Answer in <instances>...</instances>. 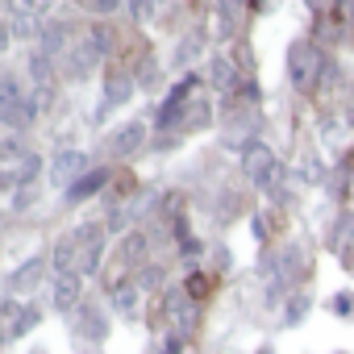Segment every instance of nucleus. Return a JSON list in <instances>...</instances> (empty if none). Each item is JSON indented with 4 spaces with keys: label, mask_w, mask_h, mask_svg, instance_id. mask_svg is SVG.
<instances>
[{
    "label": "nucleus",
    "mask_w": 354,
    "mask_h": 354,
    "mask_svg": "<svg viewBox=\"0 0 354 354\" xmlns=\"http://www.w3.org/2000/svg\"><path fill=\"white\" fill-rule=\"evenodd\" d=\"M104 184H109V171H104V167H100V171H88V175H84V180H80V184H75V188L67 192V201H84V196H92V192H100Z\"/></svg>",
    "instance_id": "obj_14"
},
{
    "label": "nucleus",
    "mask_w": 354,
    "mask_h": 354,
    "mask_svg": "<svg viewBox=\"0 0 354 354\" xmlns=\"http://www.w3.org/2000/svg\"><path fill=\"white\" fill-rule=\"evenodd\" d=\"M42 267H46V259L42 254H34V259H26L13 275H9V292H30V288H38V279H42Z\"/></svg>",
    "instance_id": "obj_11"
},
{
    "label": "nucleus",
    "mask_w": 354,
    "mask_h": 354,
    "mask_svg": "<svg viewBox=\"0 0 354 354\" xmlns=\"http://www.w3.org/2000/svg\"><path fill=\"white\" fill-rule=\"evenodd\" d=\"M9 100H30V96L21 92V84H17V75H5V80H0V104H9Z\"/></svg>",
    "instance_id": "obj_21"
},
{
    "label": "nucleus",
    "mask_w": 354,
    "mask_h": 354,
    "mask_svg": "<svg viewBox=\"0 0 354 354\" xmlns=\"http://www.w3.org/2000/svg\"><path fill=\"white\" fill-rule=\"evenodd\" d=\"M13 5H17V13L42 17V13H50V5H55V0H13Z\"/></svg>",
    "instance_id": "obj_23"
},
{
    "label": "nucleus",
    "mask_w": 354,
    "mask_h": 354,
    "mask_svg": "<svg viewBox=\"0 0 354 354\" xmlns=\"http://www.w3.org/2000/svg\"><path fill=\"white\" fill-rule=\"evenodd\" d=\"M80 333L92 337V342H100V337L109 333V321H104V313H100L96 304H84V308H80Z\"/></svg>",
    "instance_id": "obj_13"
},
{
    "label": "nucleus",
    "mask_w": 354,
    "mask_h": 354,
    "mask_svg": "<svg viewBox=\"0 0 354 354\" xmlns=\"http://www.w3.org/2000/svg\"><path fill=\"white\" fill-rule=\"evenodd\" d=\"M158 279H162V271H154V267H150V271H142V288H154Z\"/></svg>",
    "instance_id": "obj_32"
},
{
    "label": "nucleus",
    "mask_w": 354,
    "mask_h": 354,
    "mask_svg": "<svg viewBox=\"0 0 354 354\" xmlns=\"http://www.w3.org/2000/svg\"><path fill=\"white\" fill-rule=\"evenodd\" d=\"M80 288H84V275L80 271H67V275H55V308L67 313L80 304Z\"/></svg>",
    "instance_id": "obj_9"
},
{
    "label": "nucleus",
    "mask_w": 354,
    "mask_h": 354,
    "mask_svg": "<svg viewBox=\"0 0 354 354\" xmlns=\"http://www.w3.org/2000/svg\"><path fill=\"white\" fill-rule=\"evenodd\" d=\"M96 63H100V55H96L88 42H80V46H71V55H67V75H71V80H88Z\"/></svg>",
    "instance_id": "obj_12"
},
{
    "label": "nucleus",
    "mask_w": 354,
    "mask_h": 354,
    "mask_svg": "<svg viewBox=\"0 0 354 354\" xmlns=\"http://www.w3.org/2000/svg\"><path fill=\"white\" fill-rule=\"evenodd\" d=\"M201 46H205V34H201V30H196V34H188V42L180 46V55H175V63H180V67H188V63H192V59L201 55Z\"/></svg>",
    "instance_id": "obj_20"
},
{
    "label": "nucleus",
    "mask_w": 354,
    "mask_h": 354,
    "mask_svg": "<svg viewBox=\"0 0 354 354\" xmlns=\"http://www.w3.org/2000/svg\"><path fill=\"white\" fill-rule=\"evenodd\" d=\"M50 175H55V184H59L63 192H71V188L84 180V175H88V154H84V150H59Z\"/></svg>",
    "instance_id": "obj_4"
},
{
    "label": "nucleus",
    "mask_w": 354,
    "mask_h": 354,
    "mask_svg": "<svg viewBox=\"0 0 354 354\" xmlns=\"http://www.w3.org/2000/svg\"><path fill=\"white\" fill-rule=\"evenodd\" d=\"M142 254H146V238H142V234H138V238L129 234V238H125V259H129V263H138Z\"/></svg>",
    "instance_id": "obj_26"
},
{
    "label": "nucleus",
    "mask_w": 354,
    "mask_h": 354,
    "mask_svg": "<svg viewBox=\"0 0 354 354\" xmlns=\"http://www.w3.org/2000/svg\"><path fill=\"white\" fill-rule=\"evenodd\" d=\"M80 5H84V9H92V13H100V17H109V13L121 5V0H80Z\"/></svg>",
    "instance_id": "obj_28"
},
{
    "label": "nucleus",
    "mask_w": 354,
    "mask_h": 354,
    "mask_svg": "<svg viewBox=\"0 0 354 354\" xmlns=\"http://www.w3.org/2000/svg\"><path fill=\"white\" fill-rule=\"evenodd\" d=\"M167 317H171L175 333L188 337V333L196 329V300H192L188 292H167Z\"/></svg>",
    "instance_id": "obj_5"
},
{
    "label": "nucleus",
    "mask_w": 354,
    "mask_h": 354,
    "mask_svg": "<svg viewBox=\"0 0 354 354\" xmlns=\"http://www.w3.org/2000/svg\"><path fill=\"white\" fill-rule=\"evenodd\" d=\"M67 34H71L67 21H50V26L42 30V38H38V55H46V59L55 63V59L67 50Z\"/></svg>",
    "instance_id": "obj_10"
},
{
    "label": "nucleus",
    "mask_w": 354,
    "mask_h": 354,
    "mask_svg": "<svg viewBox=\"0 0 354 354\" xmlns=\"http://www.w3.org/2000/svg\"><path fill=\"white\" fill-rule=\"evenodd\" d=\"M113 308L121 317H133L138 313V283H117L113 288Z\"/></svg>",
    "instance_id": "obj_16"
},
{
    "label": "nucleus",
    "mask_w": 354,
    "mask_h": 354,
    "mask_svg": "<svg viewBox=\"0 0 354 354\" xmlns=\"http://www.w3.org/2000/svg\"><path fill=\"white\" fill-rule=\"evenodd\" d=\"M217 9H221V30H225V38H230V30H234V13H238V0H217Z\"/></svg>",
    "instance_id": "obj_24"
},
{
    "label": "nucleus",
    "mask_w": 354,
    "mask_h": 354,
    "mask_svg": "<svg viewBox=\"0 0 354 354\" xmlns=\"http://www.w3.org/2000/svg\"><path fill=\"white\" fill-rule=\"evenodd\" d=\"M133 96V75H121V71H109L104 75V104L96 109V117H104L109 109H117V104H125Z\"/></svg>",
    "instance_id": "obj_7"
},
{
    "label": "nucleus",
    "mask_w": 354,
    "mask_h": 354,
    "mask_svg": "<svg viewBox=\"0 0 354 354\" xmlns=\"http://www.w3.org/2000/svg\"><path fill=\"white\" fill-rule=\"evenodd\" d=\"M209 75H213V84H217L221 92H234V88H238V67H234L230 59H213V71H209Z\"/></svg>",
    "instance_id": "obj_18"
},
{
    "label": "nucleus",
    "mask_w": 354,
    "mask_h": 354,
    "mask_svg": "<svg viewBox=\"0 0 354 354\" xmlns=\"http://www.w3.org/2000/svg\"><path fill=\"white\" fill-rule=\"evenodd\" d=\"M304 313H308V300H304V296H292V304H288V317H283V321H288V325H296Z\"/></svg>",
    "instance_id": "obj_27"
},
{
    "label": "nucleus",
    "mask_w": 354,
    "mask_h": 354,
    "mask_svg": "<svg viewBox=\"0 0 354 354\" xmlns=\"http://www.w3.org/2000/svg\"><path fill=\"white\" fill-rule=\"evenodd\" d=\"M129 13H133V21H146L154 9H150V0H129Z\"/></svg>",
    "instance_id": "obj_30"
},
{
    "label": "nucleus",
    "mask_w": 354,
    "mask_h": 354,
    "mask_svg": "<svg viewBox=\"0 0 354 354\" xmlns=\"http://www.w3.org/2000/svg\"><path fill=\"white\" fill-rule=\"evenodd\" d=\"M321 75H325V55H321V46H317V42H296V46L288 50V80H292V88L313 92V88L321 84Z\"/></svg>",
    "instance_id": "obj_1"
},
{
    "label": "nucleus",
    "mask_w": 354,
    "mask_h": 354,
    "mask_svg": "<svg viewBox=\"0 0 354 354\" xmlns=\"http://www.w3.org/2000/svg\"><path fill=\"white\" fill-rule=\"evenodd\" d=\"M142 142H146V125H142V121H129V125L113 129V138H109V154H113V158H129V154L142 150Z\"/></svg>",
    "instance_id": "obj_6"
},
{
    "label": "nucleus",
    "mask_w": 354,
    "mask_h": 354,
    "mask_svg": "<svg viewBox=\"0 0 354 354\" xmlns=\"http://www.w3.org/2000/svg\"><path fill=\"white\" fill-rule=\"evenodd\" d=\"M0 121H5L13 133L30 129V125L38 121V104H34V96H30V100H9V104H0Z\"/></svg>",
    "instance_id": "obj_8"
},
{
    "label": "nucleus",
    "mask_w": 354,
    "mask_h": 354,
    "mask_svg": "<svg viewBox=\"0 0 354 354\" xmlns=\"http://www.w3.org/2000/svg\"><path fill=\"white\" fill-rule=\"evenodd\" d=\"M300 271H304V250H300V246H283V250L271 259V304H275V296H279L283 288L296 283Z\"/></svg>",
    "instance_id": "obj_3"
},
{
    "label": "nucleus",
    "mask_w": 354,
    "mask_h": 354,
    "mask_svg": "<svg viewBox=\"0 0 354 354\" xmlns=\"http://www.w3.org/2000/svg\"><path fill=\"white\" fill-rule=\"evenodd\" d=\"M184 292H188V296H192V300L201 304V300L209 296V275H188V283H184Z\"/></svg>",
    "instance_id": "obj_22"
},
{
    "label": "nucleus",
    "mask_w": 354,
    "mask_h": 354,
    "mask_svg": "<svg viewBox=\"0 0 354 354\" xmlns=\"http://www.w3.org/2000/svg\"><path fill=\"white\" fill-rule=\"evenodd\" d=\"M9 34H13V38H42V26H38V17L13 9V17H9Z\"/></svg>",
    "instance_id": "obj_17"
},
{
    "label": "nucleus",
    "mask_w": 354,
    "mask_h": 354,
    "mask_svg": "<svg viewBox=\"0 0 354 354\" xmlns=\"http://www.w3.org/2000/svg\"><path fill=\"white\" fill-rule=\"evenodd\" d=\"M242 171L250 175V180L263 188V192H271V188H279V180H283V167H279V158L271 154V146L267 142H250L246 150H242Z\"/></svg>",
    "instance_id": "obj_2"
},
{
    "label": "nucleus",
    "mask_w": 354,
    "mask_h": 354,
    "mask_svg": "<svg viewBox=\"0 0 354 354\" xmlns=\"http://www.w3.org/2000/svg\"><path fill=\"white\" fill-rule=\"evenodd\" d=\"M250 5H254L259 13H267V9H275V5H279V0H250Z\"/></svg>",
    "instance_id": "obj_33"
},
{
    "label": "nucleus",
    "mask_w": 354,
    "mask_h": 354,
    "mask_svg": "<svg viewBox=\"0 0 354 354\" xmlns=\"http://www.w3.org/2000/svg\"><path fill=\"white\" fill-rule=\"evenodd\" d=\"M38 201V192H34V184H21V192H17V201H13V213H26L30 205Z\"/></svg>",
    "instance_id": "obj_25"
},
{
    "label": "nucleus",
    "mask_w": 354,
    "mask_h": 354,
    "mask_svg": "<svg viewBox=\"0 0 354 354\" xmlns=\"http://www.w3.org/2000/svg\"><path fill=\"white\" fill-rule=\"evenodd\" d=\"M180 350H184V337H180V333H171V337L162 342V354H180Z\"/></svg>",
    "instance_id": "obj_31"
},
{
    "label": "nucleus",
    "mask_w": 354,
    "mask_h": 354,
    "mask_svg": "<svg viewBox=\"0 0 354 354\" xmlns=\"http://www.w3.org/2000/svg\"><path fill=\"white\" fill-rule=\"evenodd\" d=\"M34 354H42V350H34Z\"/></svg>",
    "instance_id": "obj_34"
},
{
    "label": "nucleus",
    "mask_w": 354,
    "mask_h": 354,
    "mask_svg": "<svg viewBox=\"0 0 354 354\" xmlns=\"http://www.w3.org/2000/svg\"><path fill=\"white\" fill-rule=\"evenodd\" d=\"M209 121H213L209 100H192V104H188V117H184V129H205Z\"/></svg>",
    "instance_id": "obj_19"
},
{
    "label": "nucleus",
    "mask_w": 354,
    "mask_h": 354,
    "mask_svg": "<svg viewBox=\"0 0 354 354\" xmlns=\"http://www.w3.org/2000/svg\"><path fill=\"white\" fill-rule=\"evenodd\" d=\"M84 42H88V46H92V50H96V55L104 59V55H113V42H117V30H113V26H100V21H96V26L88 30V38H84Z\"/></svg>",
    "instance_id": "obj_15"
},
{
    "label": "nucleus",
    "mask_w": 354,
    "mask_h": 354,
    "mask_svg": "<svg viewBox=\"0 0 354 354\" xmlns=\"http://www.w3.org/2000/svg\"><path fill=\"white\" fill-rule=\"evenodd\" d=\"M333 313H342V317H350V313H354V296H350V292H342V296H333Z\"/></svg>",
    "instance_id": "obj_29"
}]
</instances>
